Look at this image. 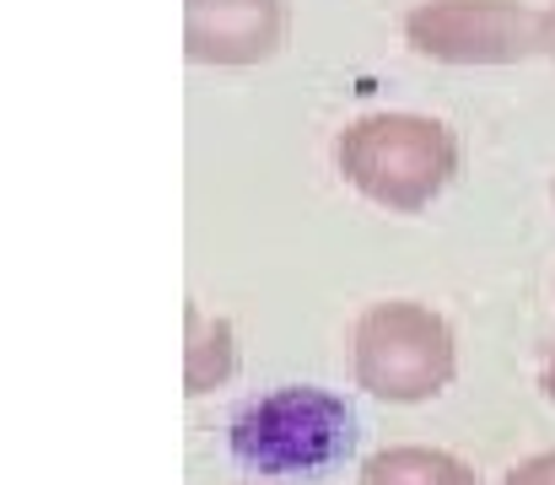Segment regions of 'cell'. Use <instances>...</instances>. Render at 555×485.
<instances>
[{
  "instance_id": "6da1fadb",
  "label": "cell",
  "mask_w": 555,
  "mask_h": 485,
  "mask_svg": "<svg viewBox=\"0 0 555 485\" xmlns=\"http://www.w3.org/2000/svg\"><path fill=\"white\" fill-rule=\"evenodd\" d=\"M357 437L362 426H357L351 399L319 383L270 388L248 399L227 426L232 459L259 481H297V475L335 470L357 454Z\"/></svg>"
},
{
  "instance_id": "7a4b0ae2",
  "label": "cell",
  "mask_w": 555,
  "mask_h": 485,
  "mask_svg": "<svg viewBox=\"0 0 555 485\" xmlns=\"http://www.w3.org/2000/svg\"><path fill=\"white\" fill-rule=\"evenodd\" d=\"M335 173L393 216L426 210L459 173V136L431 114H362L335 136Z\"/></svg>"
},
{
  "instance_id": "3957f363",
  "label": "cell",
  "mask_w": 555,
  "mask_h": 485,
  "mask_svg": "<svg viewBox=\"0 0 555 485\" xmlns=\"http://www.w3.org/2000/svg\"><path fill=\"white\" fill-rule=\"evenodd\" d=\"M351 372L383 405H426L459 378V340L426 303L388 297L362 308L351 329Z\"/></svg>"
},
{
  "instance_id": "277c9868",
  "label": "cell",
  "mask_w": 555,
  "mask_h": 485,
  "mask_svg": "<svg viewBox=\"0 0 555 485\" xmlns=\"http://www.w3.org/2000/svg\"><path fill=\"white\" fill-rule=\"evenodd\" d=\"M399 33L437 65H518L545 54V11L524 0H415Z\"/></svg>"
},
{
  "instance_id": "5b68a950",
  "label": "cell",
  "mask_w": 555,
  "mask_h": 485,
  "mask_svg": "<svg viewBox=\"0 0 555 485\" xmlns=\"http://www.w3.org/2000/svg\"><path fill=\"white\" fill-rule=\"evenodd\" d=\"M286 38L281 0H184V54L194 65H264Z\"/></svg>"
},
{
  "instance_id": "8992f818",
  "label": "cell",
  "mask_w": 555,
  "mask_h": 485,
  "mask_svg": "<svg viewBox=\"0 0 555 485\" xmlns=\"http://www.w3.org/2000/svg\"><path fill=\"white\" fill-rule=\"evenodd\" d=\"M362 485H486V481L475 475V464H464L448 448L399 443V448H377L362 464Z\"/></svg>"
},
{
  "instance_id": "52a82bcc",
  "label": "cell",
  "mask_w": 555,
  "mask_h": 485,
  "mask_svg": "<svg viewBox=\"0 0 555 485\" xmlns=\"http://www.w3.org/2000/svg\"><path fill=\"white\" fill-rule=\"evenodd\" d=\"M189 345H184V394L205 399L216 394L232 372H237V334L227 319H205L199 308H189Z\"/></svg>"
},
{
  "instance_id": "ba28073f",
  "label": "cell",
  "mask_w": 555,
  "mask_h": 485,
  "mask_svg": "<svg viewBox=\"0 0 555 485\" xmlns=\"http://www.w3.org/2000/svg\"><path fill=\"white\" fill-rule=\"evenodd\" d=\"M502 485H555V448L524 459V464H513V470L502 475Z\"/></svg>"
},
{
  "instance_id": "9c48e42d",
  "label": "cell",
  "mask_w": 555,
  "mask_h": 485,
  "mask_svg": "<svg viewBox=\"0 0 555 485\" xmlns=\"http://www.w3.org/2000/svg\"><path fill=\"white\" fill-rule=\"evenodd\" d=\"M540 394L555 405V340L545 345V361H540Z\"/></svg>"
},
{
  "instance_id": "30bf717a",
  "label": "cell",
  "mask_w": 555,
  "mask_h": 485,
  "mask_svg": "<svg viewBox=\"0 0 555 485\" xmlns=\"http://www.w3.org/2000/svg\"><path fill=\"white\" fill-rule=\"evenodd\" d=\"M545 60H555V5H545Z\"/></svg>"
}]
</instances>
